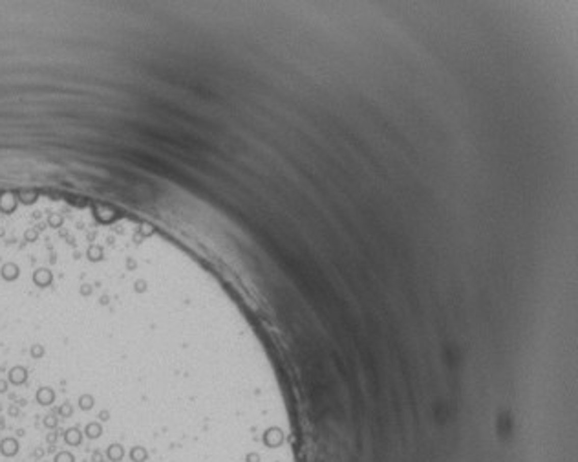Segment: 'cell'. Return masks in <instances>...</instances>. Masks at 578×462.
I'll return each instance as SVG.
<instances>
[{
  "mask_svg": "<svg viewBox=\"0 0 578 462\" xmlns=\"http://www.w3.org/2000/svg\"><path fill=\"white\" fill-rule=\"evenodd\" d=\"M57 402V391L54 385H40L35 389V404L40 407H51Z\"/></svg>",
  "mask_w": 578,
  "mask_h": 462,
  "instance_id": "1",
  "label": "cell"
},
{
  "mask_svg": "<svg viewBox=\"0 0 578 462\" xmlns=\"http://www.w3.org/2000/svg\"><path fill=\"white\" fill-rule=\"evenodd\" d=\"M18 449H20V444H18V440L15 436H6V439L0 440V453L4 457H15L18 453Z\"/></svg>",
  "mask_w": 578,
  "mask_h": 462,
  "instance_id": "2",
  "label": "cell"
},
{
  "mask_svg": "<svg viewBox=\"0 0 578 462\" xmlns=\"http://www.w3.org/2000/svg\"><path fill=\"white\" fill-rule=\"evenodd\" d=\"M63 439L68 446H81L83 444V439H85V433H83L81 427L73 426V427H68V429L64 431Z\"/></svg>",
  "mask_w": 578,
  "mask_h": 462,
  "instance_id": "3",
  "label": "cell"
},
{
  "mask_svg": "<svg viewBox=\"0 0 578 462\" xmlns=\"http://www.w3.org/2000/svg\"><path fill=\"white\" fill-rule=\"evenodd\" d=\"M83 433H85L86 439L97 440V439H101L102 433H104V427H102V424L99 420H92V422H88V424L85 426Z\"/></svg>",
  "mask_w": 578,
  "mask_h": 462,
  "instance_id": "4",
  "label": "cell"
},
{
  "mask_svg": "<svg viewBox=\"0 0 578 462\" xmlns=\"http://www.w3.org/2000/svg\"><path fill=\"white\" fill-rule=\"evenodd\" d=\"M128 457L132 462H147L148 458H150V453H148V449L145 448V446L138 444V446H134V448H130Z\"/></svg>",
  "mask_w": 578,
  "mask_h": 462,
  "instance_id": "5",
  "label": "cell"
},
{
  "mask_svg": "<svg viewBox=\"0 0 578 462\" xmlns=\"http://www.w3.org/2000/svg\"><path fill=\"white\" fill-rule=\"evenodd\" d=\"M107 458L110 462H121L125 458V448L121 444H110L107 448Z\"/></svg>",
  "mask_w": 578,
  "mask_h": 462,
  "instance_id": "6",
  "label": "cell"
},
{
  "mask_svg": "<svg viewBox=\"0 0 578 462\" xmlns=\"http://www.w3.org/2000/svg\"><path fill=\"white\" fill-rule=\"evenodd\" d=\"M59 420H61V418H59L55 413H51V415H46V417L42 418V424H44L46 429H55V427L59 426Z\"/></svg>",
  "mask_w": 578,
  "mask_h": 462,
  "instance_id": "7",
  "label": "cell"
},
{
  "mask_svg": "<svg viewBox=\"0 0 578 462\" xmlns=\"http://www.w3.org/2000/svg\"><path fill=\"white\" fill-rule=\"evenodd\" d=\"M54 462H75V457H73V453H70V451H59V453L55 455Z\"/></svg>",
  "mask_w": 578,
  "mask_h": 462,
  "instance_id": "8",
  "label": "cell"
},
{
  "mask_svg": "<svg viewBox=\"0 0 578 462\" xmlns=\"http://www.w3.org/2000/svg\"><path fill=\"white\" fill-rule=\"evenodd\" d=\"M112 418V413H110V409H101V411H99L97 413V420L101 422V424H104V422H108Z\"/></svg>",
  "mask_w": 578,
  "mask_h": 462,
  "instance_id": "9",
  "label": "cell"
}]
</instances>
